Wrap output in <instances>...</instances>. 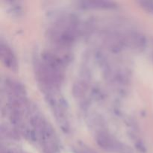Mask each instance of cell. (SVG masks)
<instances>
[{"label":"cell","instance_id":"cell-4","mask_svg":"<svg viewBox=\"0 0 153 153\" xmlns=\"http://www.w3.org/2000/svg\"><path fill=\"white\" fill-rule=\"evenodd\" d=\"M140 4L142 5V7L145 9L147 11L153 13V1H140Z\"/></svg>","mask_w":153,"mask_h":153},{"label":"cell","instance_id":"cell-2","mask_svg":"<svg viewBox=\"0 0 153 153\" xmlns=\"http://www.w3.org/2000/svg\"><path fill=\"white\" fill-rule=\"evenodd\" d=\"M97 143L103 149L108 151H114L117 149V144L107 134H100L97 136Z\"/></svg>","mask_w":153,"mask_h":153},{"label":"cell","instance_id":"cell-3","mask_svg":"<svg viewBox=\"0 0 153 153\" xmlns=\"http://www.w3.org/2000/svg\"><path fill=\"white\" fill-rule=\"evenodd\" d=\"M82 4L87 7H93V8H109L113 7L114 4L110 1H82Z\"/></svg>","mask_w":153,"mask_h":153},{"label":"cell","instance_id":"cell-1","mask_svg":"<svg viewBox=\"0 0 153 153\" xmlns=\"http://www.w3.org/2000/svg\"><path fill=\"white\" fill-rule=\"evenodd\" d=\"M1 55L2 61H4L5 65H7V67L10 69H13V70L16 68V59H15L13 53L7 46L3 45L2 43L1 44Z\"/></svg>","mask_w":153,"mask_h":153}]
</instances>
